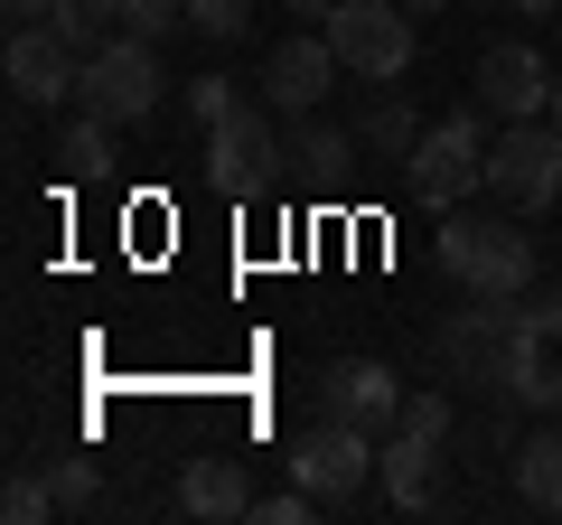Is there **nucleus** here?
<instances>
[{
  "instance_id": "1",
  "label": "nucleus",
  "mask_w": 562,
  "mask_h": 525,
  "mask_svg": "<svg viewBox=\"0 0 562 525\" xmlns=\"http://www.w3.org/2000/svg\"><path fill=\"white\" fill-rule=\"evenodd\" d=\"M441 272L469 291V301H525V282H535V235L506 225V206H497V216L450 206V225H441Z\"/></svg>"
},
{
  "instance_id": "2",
  "label": "nucleus",
  "mask_w": 562,
  "mask_h": 525,
  "mask_svg": "<svg viewBox=\"0 0 562 525\" xmlns=\"http://www.w3.org/2000/svg\"><path fill=\"white\" fill-rule=\"evenodd\" d=\"M198 169H206V188H216V198H262V188L281 179V113L272 103H235V113L225 122H206L198 132Z\"/></svg>"
},
{
  "instance_id": "3",
  "label": "nucleus",
  "mask_w": 562,
  "mask_h": 525,
  "mask_svg": "<svg viewBox=\"0 0 562 525\" xmlns=\"http://www.w3.org/2000/svg\"><path fill=\"white\" fill-rule=\"evenodd\" d=\"M487 142H497V132H487L479 103H469V113H441V122L413 142V160H403L413 198H422V206H441V216H450V206H469V198L487 188Z\"/></svg>"
},
{
  "instance_id": "4",
  "label": "nucleus",
  "mask_w": 562,
  "mask_h": 525,
  "mask_svg": "<svg viewBox=\"0 0 562 525\" xmlns=\"http://www.w3.org/2000/svg\"><path fill=\"white\" fill-rule=\"evenodd\" d=\"M281 460H291V488H310L319 506H357L384 450H375V432H366V423H338V413H319V423H310L301 442L281 450Z\"/></svg>"
},
{
  "instance_id": "5",
  "label": "nucleus",
  "mask_w": 562,
  "mask_h": 525,
  "mask_svg": "<svg viewBox=\"0 0 562 525\" xmlns=\"http://www.w3.org/2000/svg\"><path fill=\"white\" fill-rule=\"evenodd\" d=\"M487 198L516 206V216H543L562 198V122H497V142H487Z\"/></svg>"
},
{
  "instance_id": "6",
  "label": "nucleus",
  "mask_w": 562,
  "mask_h": 525,
  "mask_svg": "<svg viewBox=\"0 0 562 525\" xmlns=\"http://www.w3.org/2000/svg\"><path fill=\"white\" fill-rule=\"evenodd\" d=\"M441 450H450V394H403V423L375 460V488L394 506H431L441 488Z\"/></svg>"
},
{
  "instance_id": "7",
  "label": "nucleus",
  "mask_w": 562,
  "mask_h": 525,
  "mask_svg": "<svg viewBox=\"0 0 562 525\" xmlns=\"http://www.w3.org/2000/svg\"><path fill=\"white\" fill-rule=\"evenodd\" d=\"M328 47L347 57V76L403 85L413 76V10H403V0H338V10H328Z\"/></svg>"
},
{
  "instance_id": "8",
  "label": "nucleus",
  "mask_w": 562,
  "mask_h": 525,
  "mask_svg": "<svg viewBox=\"0 0 562 525\" xmlns=\"http://www.w3.org/2000/svg\"><path fill=\"white\" fill-rule=\"evenodd\" d=\"M160 57H150V38H103L94 57H85V85H76V113H103V122H140L150 103H160Z\"/></svg>"
},
{
  "instance_id": "9",
  "label": "nucleus",
  "mask_w": 562,
  "mask_h": 525,
  "mask_svg": "<svg viewBox=\"0 0 562 525\" xmlns=\"http://www.w3.org/2000/svg\"><path fill=\"white\" fill-rule=\"evenodd\" d=\"M516 310H525V301H460V310L441 320V338H431V347H441V366H450L460 384H487V394H506V347H516Z\"/></svg>"
},
{
  "instance_id": "10",
  "label": "nucleus",
  "mask_w": 562,
  "mask_h": 525,
  "mask_svg": "<svg viewBox=\"0 0 562 525\" xmlns=\"http://www.w3.org/2000/svg\"><path fill=\"white\" fill-rule=\"evenodd\" d=\"M0 76H10V94H20V103H76V85H85V47L66 38L57 20H20V29H10V57H0Z\"/></svg>"
},
{
  "instance_id": "11",
  "label": "nucleus",
  "mask_w": 562,
  "mask_h": 525,
  "mask_svg": "<svg viewBox=\"0 0 562 525\" xmlns=\"http://www.w3.org/2000/svg\"><path fill=\"white\" fill-rule=\"evenodd\" d=\"M338 76H347V57L328 47V29H319V38H281L272 57H262L254 94L272 103L281 122H301V113H319V103H328V85H338Z\"/></svg>"
},
{
  "instance_id": "12",
  "label": "nucleus",
  "mask_w": 562,
  "mask_h": 525,
  "mask_svg": "<svg viewBox=\"0 0 562 525\" xmlns=\"http://www.w3.org/2000/svg\"><path fill=\"white\" fill-rule=\"evenodd\" d=\"M469 103H479L487 122H535L543 103H553V76H543L535 47H487L479 76H469Z\"/></svg>"
},
{
  "instance_id": "13",
  "label": "nucleus",
  "mask_w": 562,
  "mask_h": 525,
  "mask_svg": "<svg viewBox=\"0 0 562 525\" xmlns=\"http://www.w3.org/2000/svg\"><path fill=\"white\" fill-rule=\"evenodd\" d=\"M319 404L338 413V423L394 432V423H403V384H394V366H384V357H338V366L319 376Z\"/></svg>"
},
{
  "instance_id": "14",
  "label": "nucleus",
  "mask_w": 562,
  "mask_h": 525,
  "mask_svg": "<svg viewBox=\"0 0 562 525\" xmlns=\"http://www.w3.org/2000/svg\"><path fill=\"white\" fill-rule=\"evenodd\" d=\"M179 506H188V516H206V525L254 516V479H244V460H188L179 469Z\"/></svg>"
},
{
  "instance_id": "15",
  "label": "nucleus",
  "mask_w": 562,
  "mask_h": 525,
  "mask_svg": "<svg viewBox=\"0 0 562 525\" xmlns=\"http://www.w3.org/2000/svg\"><path fill=\"white\" fill-rule=\"evenodd\" d=\"M506 469H516V498L535 506V516H562V423L525 432V442L506 450Z\"/></svg>"
},
{
  "instance_id": "16",
  "label": "nucleus",
  "mask_w": 562,
  "mask_h": 525,
  "mask_svg": "<svg viewBox=\"0 0 562 525\" xmlns=\"http://www.w3.org/2000/svg\"><path fill=\"white\" fill-rule=\"evenodd\" d=\"M413 142H422V113L403 103V85H375V103L357 113V150L366 160H413Z\"/></svg>"
},
{
  "instance_id": "17",
  "label": "nucleus",
  "mask_w": 562,
  "mask_h": 525,
  "mask_svg": "<svg viewBox=\"0 0 562 525\" xmlns=\"http://www.w3.org/2000/svg\"><path fill=\"white\" fill-rule=\"evenodd\" d=\"M347 150H357V132H338V122H319V113H301L291 132H281V160L301 169V179H338Z\"/></svg>"
},
{
  "instance_id": "18",
  "label": "nucleus",
  "mask_w": 562,
  "mask_h": 525,
  "mask_svg": "<svg viewBox=\"0 0 562 525\" xmlns=\"http://www.w3.org/2000/svg\"><path fill=\"white\" fill-rule=\"evenodd\" d=\"M113 132H122V122L76 113V122L57 132V179H103V169H113Z\"/></svg>"
},
{
  "instance_id": "19",
  "label": "nucleus",
  "mask_w": 562,
  "mask_h": 525,
  "mask_svg": "<svg viewBox=\"0 0 562 525\" xmlns=\"http://www.w3.org/2000/svg\"><path fill=\"white\" fill-rule=\"evenodd\" d=\"M57 516H122L94 460H57Z\"/></svg>"
},
{
  "instance_id": "20",
  "label": "nucleus",
  "mask_w": 562,
  "mask_h": 525,
  "mask_svg": "<svg viewBox=\"0 0 562 525\" xmlns=\"http://www.w3.org/2000/svg\"><path fill=\"white\" fill-rule=\"evenodd\" d=\"M57 29L85 47V57H94L103 38H122V0H57Z\"/></svg>"
},
{
  "instance_id": "21",
  "label": "nucleus",
  "mask_w": 562,
  "mask_h": 525,
  "mask_svg": "<svg viewBox=\"0 0 562 525\" xmlns=\"http://www.w3.org/2000/svg\"><path fill=\"white\" fill-rule=\"evenodd\" d=\"M0 516H10V525H47V516H57V479H29V469H20V479L0 488Z\"/></svg>"
},
{
  "instance_id": "22",
  "label": "nucleus",
  "mask_w": 562,
  "mask_h": 525,
  "mask_svg": "<svg viewBox=\"0 0 562 525\" xmlns=\"http://www.w3.org/2000/svg\"><path fill=\"white\" fill-rule=\"evenodd\" d=\"M188 29L198 38H244L254 29V0H188Z\"/></svg>"
},
{
  "instance_id": "23",
  "label": "nucleus",
  "mask_w": 562,
  "mask_h": 525,
  "mask_svg": "<svg viewBox=\"0 0 562 525\" xmlns=\"http://www.w3.org/2000/svg\"><path fill=\"white\" fill-rule=\"evenodd\" d=\"M235 103H254L235 76H198V85H188V113H198V132H206V122H225Z\"/></svg>"
},
{
  "instance_id": "24",
  "label": "nucleus",
  "mask_w": 562,
  "mask_h": 525,
  "mask_svg": "<svg viewBox=\"0 0 562 525\" xmlns=\"http://www.w3.org/2000/svg\"><path fill=\"white\" fill-rule=\"evenodd\" d=\"M122 29L132 38H169V29H188V0H122Z\"/></svg>"
},
{
  "instance_id": "25",
  "label": "nucleus",
  "mask_w": 562,
  "mask_h": 525,
  "mask_svg": "<svg viewBox=\"0 0 562 525\" xmlns=\"http://www.w3.org/2000/svg\"><path fill=\"white\" fill-rule=\"evenodd\" d=\"M525 328H535L543 347L562 357V291H543V301H525Z\"/></svg>"
},
{
  "instance_id": "26",
  "label": "nucleus",
  "mask_w": 562,
  "mask_h": 525,
  "mask_svg": "<svg viewBox=\"0 0 562 525\" xmlns=\"http://www.w3.org/2000/svg\"><path fill=\"white\" fill-rule=\"evenodd\" d=\"M10 20H57V0H0Z\"/></svg>"
},
{
  "instance_id": "27",
  "label": "nucleus",
  "mask_w": 562,
  "mask_h": 525,
  "mask_svg": "<svg viewBox=\"0 0 562 525\" xmlns=\"http://www.w3.org/2000/svg\"><path fill=\"white\" fill-rule=\"evenodd\" d=\"M281 10H301V20H319V29H328V10H338V0H281Z\"/></svg>"
},
{
  "instance_id": "28",
  "label": "nucleus",
  "mask_w": 562,
  "mask_h": 525,
  "mask_svg": "<svg viewBox=\"0 0 562 525\" xmlns=\"http://www.w3.org/2000/svg\"><path fill=\"white\" fill-rule=\"evenodd\" d=\"M506 10H535V20H543V10H562V0H506Z\"/></svg>"
},
{
  "instance_id": "29",
  "label": "nucleus",
  "mask_w": 562,
  "mask_h": 525,
  "mask_svg": "<svg viewBox=\"0 0 562 525\" xmlns=\"http://www.w3.org/2000/svg\"><path fill=\"white\" fill-rule=\"evenodd\" d=\"M543 122H562V76H553V103H543Z\"/></svg>"
},
{
  "instance_id": "30",
  "label": "nucleus",
  "mask_w": 562,
  "mask_h": 525,
  "mask_svg": "<svg viewBox=\"0 0 562 525\" xmlns=\"http://www.w3.org/2000/svg\"><path fill=\"white\" fill-rule=\"evenodd\" d=\"M403 10H413V20H422V10H450V0H403Z\"/></svg>"
},
{
  "instance_id": "31",
  "label": "nucleus",
  "mask_w": 562,
  "mask_h": 525,
  "mask_svg": "<svg viewBox=\"0 0 562 525\" xmlns=\"http://www.w3.org/2000/svg\"><path fill=\"white\" fill-rule=\"evenodd\" d=\"M553 20H562V10H553Z\"/></svg>"
},
{
  "instance_id": "32",
  "label": "nucleus",
  "mask_w": 562,
  "mask_h": 525,
  "mask_svg": "<svg viewBox=\"0 0 562 525\" xmlns=\"http://www.w3.org/2000/svg\"><path fill=\"white\" fill-rule=\"evenodd\" d=\"M553 413H562V404H553Z\"/></svg>"
}]
</instances>
